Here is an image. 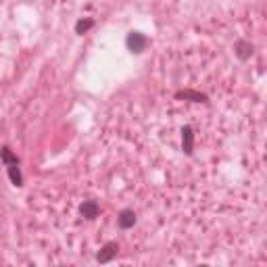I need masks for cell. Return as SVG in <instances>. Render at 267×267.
<instances>
[{
    "label": "cell",
    "instance_id": "ba28073f",
    "mask_svg": "<svg viewBox=\"0 0 267 267\" xmlns=\"http://www.w3.org/2000/svg\"><path fill=\"white\" fill-rule=\"evenodd\" d=\"M0 159H3L5 167H9V165H19V159H17V155H13V150L9 146L0 148Z\"/></svg>",
    "mask_w": 267,
    "mask_h": 267
},
{
    "label": "cell",
    "instance_id": "6da1fadb",
    "mask_svg": "<svg viewBox=\"0 0 267 267\" xmlns=\"http://www.w3.org/2000/svg\"><path fill=\"white\" fill-rule=\"evenodd\" d=\"M126 44H128L130 52H134V55H142V52L148 48V38L140 31H130L128 38H126Z\"/></svg>",
    "mask_w": 267,
    "mask_h": 267
},
{
    "label": "cell",
    "instance_id": "7a4b0ae2",
    "mask_svg": "<svg viewBox=\"0 0 267 267\" xmlns=\"http://www.w3.org/2000/svg\"><path fill=\"white\" fill-rule=\"evenodd\" d=\"M117 253H119V244L115 242V240H111V242H106L100 251H98V255H96V261L98 263H109V261H113L115 257H117Z\"/></svg>",
    "mask_w": 267,
    "mask_h": 267
},
{
    "label": "cell",
    "instance_id": "277c9868",
    "mask_svg": "<svg viewBox=\"0 0 267 267\" xmlns=\"http://www.w3.org/2000/svg\"><path fill=\"white\" fill-rule=\"evenodd\" d=\"M80 213H82L86 219H96L98 213H100V205L96 201H84L80 205Z\"/></svg>",
    "mask_w": 267,
    "mask_h": 267
},
{
    "label": "cell",
    "instance_id": "3957f363",
    "mask_svg": "<svg viewBox=\"0 0 267 267\" xmlns=\"http://www.w3.org/2000/svg\"><path fill=\"white\" fill-rule=\"evenodd\" d=\"M136 221H138V217H136L134 209H123V211H119V215H117V225H119L121 230H130V227H134Z\"/></svg>",
    "mask_w": 267,
    "mask_h": 267
},
{
    "label": "cell",
    "instance_id": "8992f818",
    "mask_svg": "<svg viewBox=\"0 0 267 267\" xmlns=\"http://www.w3.org/2000/svg\"><path fill=\"white\" fill-rule=\"evenodd\" d=\"M182 148L186 155H192V148H194V132L190 126H184L182 128Z\"/></svg>",
    "mask_w": 267,
    "mask_h": 267
},
{
    "label": "cell",
    "instance_id": "30bf717a",
    "mask_svg": "<svg viewBox=\"0 0 267 267\" xmlns=\"http://www.w3.org/2000/svg\"><path fill=\"white\" fill-rule=\"evenodd\" d=\"M92 25H94L92 19H80V21L75 23V33H86Z\"/></svg>",
    "mask_w": 267,
    "mask_h": 267
},
{
    "label": "cell",
    "instance_id": "5b68a950",
    "mask_svg": "<svg viewBox=\"0 0 267 267\" xmlns=\"http://www.w3.org/2000/svg\"><path fill=\"white\" fill-rule=\"evenodd\" d=\"M234 52H236V57H238L240 61H246L248 57L253 55V44L246 42V40H238V42L234 44Z\"/></svg>",
    "mask_w": 267,
    "mask_h": 267
},
{
    "label": "cell",
    "instance_id": "52a82bcc",
    "mask_svg": "<svg viewBox=\"0 0 267 267\" xmlns=\"http://www.w3.org/2000/svg\"><path fill=\"white\" fill-rule=\"evenodd\" d=\"M7 173H9V180L13 182V186H23V175H21V169L19 165H9L7 167Z\"/></svg>",
    "mask_w": 267,
    "mask_h": 267
},
{
    "label": "cell",
    "instance_id": "9c48e42d",
    "mask_svg": "<svg viewBox=\"0 0 267 267\" xmlns=\"http://www.w3.org/2000/svg\"><path fill=\"white\" fill-rule=\"evenodd\" d=\"M177 96H184V98H192L194 102H205L207 96L201 92H192V90H184V92H177Z\"/></svg>",
    "mask_w": 267,
    "mask_h": 267
}]
</instances>
